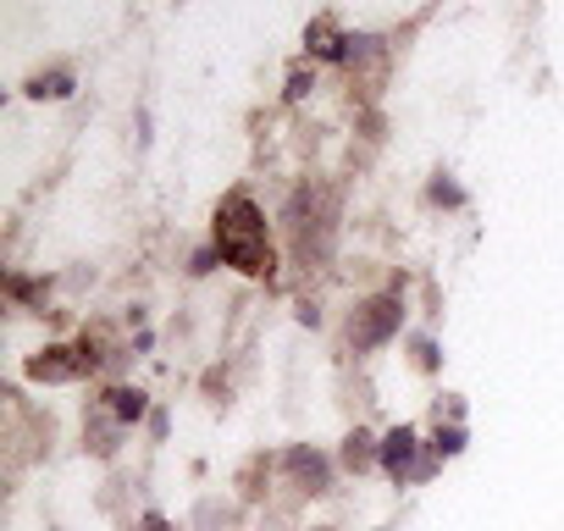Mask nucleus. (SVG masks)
Here are the masks:
<instances>
[{"label": "nucleus", "mask_w": 564, "mask_h": 531, "mask_svg": "<svg viewBox=\"0 0 564 531\" xmlns=\"http://www.w3.org/2000/svg\"><path fill=\"white\" fill-rule=\"evenodd\" d=\"M216 254L227 266H238L243 278H265L276 254H271V238H265V216L249 194H227L221 210H216Z\"/></svg>", "instance_id": "1"}, {"label": "nucleus", "mask_w": 564, "mask_h": 531, "mask_svg": "<svg viewBox=\"0 0 564 531\" xmlns=\"http://www.w3.org/2000/svg\"><path fill=\"white\" fill-rule=\"evenodd\" d=\"M399 316H404V305L388 294V300H371L366 311H355V327H349V344L355 349H382L393 333H399Z\"/></svg>", "instance_id": "2"}, {"label": "nucleus", "mask_w": 564, "mask_h": 531, "mask_svg": "<svg viewBox=\"0 0 564 531\" xmlns=\"http://www.w3.org/2000/svg\"><path fill=\"white\" fill-rule=\"evenodd\" d=\"M84 366H89L84 349H45L40 360H29V377L34 382H73Z\"/></svg>", "instance_id": "3"}, {"label": "nucleus", "mask_w": 564, "mask_h": 531, "mask_svg": "<svg viewBox=\"0 0 564 531\" xmlns=\"http://www.w3.org/2000/svg\"><path fill=\"white\" fill-rule=\"evenodd\" d=\"M377 448H382V454H377V465H382L388 476H399V481H404V476L415 470V448H421V443H415V432H410V426L388 432V437H382Z\"/></svg>", "instance_id": "4"}, {"label": "nucleus", "mask_w": 564, "mask_h": 531, "mask_svg": "<svg viewBox=\"0 0 564 531\" xmlns=\"http://www.w3.org/2000/svg\"><path fill=\"white\" fill-rule=\"evenodd\" d=\"M144 410H150V399H144L139 388H111V415H117L122 426L144 421Z\"/></svg>", "instance_id": "5"}, {"label": "nucleus", "mask_w": 564, "mask_h": 531, "mask_svg": "<svg viewBox=\"0 0 564 531\" xmlns=\"http://www.w3.org/2000/svg\"><path fill=\"white\" fill-rule=\"evenodd\" d=\"M29 95L34 100H67L73 95V73H40V78H29Z\"/></svg>", "instance_id": "6"}, {"label": "nucleus", "mask_w": 564, "mask_h": 531, "mask_svg": "<svg viewBox=\"0 0 564 531\" xmlns=\"http://www.w3.org/2000/svg\"><path fill=\"white\" fill-rule=\"evenodd\" d=\"M289 465H294V470H300V476L311 481V492H322V487H327V465H322L316 454H305V448H294V454H289Z\"/></svg>", "instance_id": "7"}, {"label": "nucleus", "mask_w": 564, "mask_h": 531, "mask_svg": "<svg viewBox=\"0 0 564 531\" xmlns=\"http://www.w3.org/2000/svg\"><path fill=\"white\" fill-rule=\"evenodd\" d=\"M377 454H382V448H371V437H366V432H355V437H349V448H344V465H349V470H366Z\"/></svg>", "instance_id": "8"}, {"label": "nucleus", "mask_w": 564, "mask_h": 531, "mask_svg": "<svg viewBox=\"0 0 564 531\" xmlns=\"http://www.w3.org/2000/svg\"><path fill=\"white\" fill-rule=\"evenodd\" d=\"M432 448H437V454H459V448H465V432H459V426H448V432H437V443H432Z\"/></svg>", "instance_id": "9"}, {"label": "nucleus", "mask_w": 564, "mask_h": 531, "mask_svg": "<svg viewBox=\"0 0 564 531\" xmlns=\"http://www.w3.org/2000/svg\"><path fill=\"white\" fill-rule=\"evenodd\" d=\"M305 95H311V78L294 73V78H289V100H305Z\"/></svg>", "instance_id": "10"}, {"label": "nucleus", "mask_w": 564, "mask_h": 531, "mask_svg": "<svg viewBox=\"0 0 564 531\" xmlns=\"http://www.w3.org/2000/svg\"><path fill=\"white\" fill-rule=\"evenodd\" d=\"M432 199H443V205H459V188H454V183H432Z\"/></svg>", "instance_id": "11"}, {"label": "nucleus", "mask_w": 564, "mask_h": 531, "mask_svg": "<svg viewBox=\"0 0 564 531\" xmlns=\"http://www.w3.org/2000/svg\"><path fill=\"white\" fill-rule=\"evenodd\" d=\"M139 531H166V525H161V520H155V514H150V520H144V525H139Z\"/></svg>", "instance_id": "12"}]
</instances>
